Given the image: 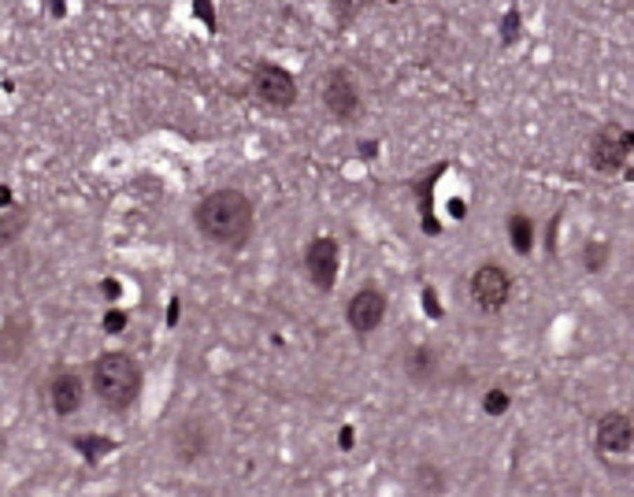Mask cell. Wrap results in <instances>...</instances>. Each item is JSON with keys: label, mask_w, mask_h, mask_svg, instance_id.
I'll list each match as a JSON object with an SVG mask.
<instances>
[{"label": "cell", "mask_w": 634, "mask_h": 497, "mask_svg": "<svg viewBox=\"0 0 634 497\" xmlns=\"http://www.w3.org/2000/svg\"><path fill=\"white\" fill-rule=\"evenodd\" d=\"M197 230L215 245L241 249L252 234V201L241 190H215L197 204Z\"/></svg>", "instance_id": "cell-1"}, {"label": "cell", "mask_w": 634, "mask_h": 497, "mask_svg": "<svg viewBox=\"0 0 634 497\" xmlns=\"http://www.w3.org/2000/svg\"><path fill=\"white\" fill-rule=\"evenodd\" d=\"M141 390V368L130 352H100L93 364V394L112 412L130 409Z\"/></svg>", "instance_id": "cell-2"}, {"label": "cell", "mask_w": 634, "mask_h": 497, "mask_svg": "<svg viewBox=\"0 0 634 497\" xmlns=\"http://www.w3.org/2000/svg\"><path fill=\"white\" fill-rule=\"evenodd\" d=\"M215 442H219V427L212 416H182L175 427H171V453L178 464H197L204 456L215 453Z\"/></svg>", "instance_id": "cell-3"}, {"label": "cell", "mask_w": 634, "mask_h": 497, "mask_svg": "<svg viewBox=\"0 0 634 497\" xmlns=\"http://www.w3.org/2000/svg\"><path fill=\"white\" fill-rule=\"evenodd\" d=\"M630 152H634V130H623L616 123H605L590 141V164L598 167V171H605V175L619 171Z\"/></svg>", "instance_id": "cell-4"}, {"label": "cell", "mask_w": 634, "mask_h": 497, "mask_svg": "<svg viewBox=\"0 0 634 497\" xmlns=\"http://www.w3.org/2000/svg\"><path fill=\"white\" fill-rule=\"evenodd\" d=\"M323 108H327L338 123L360 119L364 104H360V89H356L353 74H349L345 67H334L327 78H323Z\"/></svg>", "instance_id": "cell-5"}, {"label": "cell", "mask_w": 634, "mask_h": 497, "mask_svg": "<svg viewBox=\"0 0 634 497\" xmlns=\"http://www.w3.org/2000/svg\"><path fill=\"white\" fill-rule=\"evenodd\" d=\"M252 93L264 104H271V108H290L297 100V82L278 63H260V67L252 71Z\"/></svg>", "instance_id": "cell-6"}, {"label": "cell", "mask_w": 634, "mask_h": 497, "mask_svg": "<svg viewBox=\"0 0 634 497\" xmlns=\"http://www.w3.org/2000/svg\"><path fill=\"white\" fill-rule=\"evenodd\" d=\"M508 297H512V279H508V271L504 267H497V264H483L475 271V279H471V300L483 312H501L504 305H508Z\"/></svg>", "instance_id": "cell-7"}, {"label": "cell", "mask_w": 634, "mask_h": 497, "mask_svg": "<svg viewBox=\"0 0 634 497\" xmlns=\"http://www.w3.org/2000/svg\"><path fill=\"white\" fill-rule=\"evenodd\" d=\"M338 241L334 238H312L304 249V267H308V279L316 282V290L330 293L334 282H338Z\"/></svg>", "instance_id": "cell-8"}, {"label": "cell", "mask_w": 634, "mask_h": 497, "mask_svg": "<svg viewBox=\"0 0 634 497\" xmlns=\"http://www.w3.org/2000/svg\"><path fill=\"white\" fill-rule=\"evenodd\" d=\"M345 319H349V326H353L356 334H364V338L375 334L379 323L386 319V297L375 290V286H364V290L353 293V300H349Z\"/></svg>", "instance_id": "cell-9"}, {"label": "cell", "mask_w": 634, "mask_h": 497, "mask_svg": "<svg viewBox=\"0 0 634 497\" xmlns=\"http://www.w3.org/2000/svg\"><path fill=\"white\" fill-rule=\"evenodd\" d=\"M593 438H598V449L601 453H627L634 446V420L623 412H608L598 420V430H593Z\"/></svg>", "instance_id": "cell-10"}, {"label": "cell", "mask_w": 634, "mask_h": 497, "mask_svg": "<svg viewBox=\"0 0 634 497\" xmlns=\"http://www.w3.org/2000/svg\"><path fill=\"white\" fill-rule=\"evenodd\" d=\"M48 404H53L56 416L79 412V404H82V378L74 371H60L53 383H48Z\"/></svg>", "instance_id": "cell-11"}, {"label": "cell", "mask_w": 634, "mask_h": 497, "mask_svg": "<svg viewBox=\"0 0 634 497\" xmlns=\"http://www.w3.org/2000/svg\"><path fill=\"white\" fill-rule=\"evenodd\" d=\"M405 371H408L412 383H431V378L438 375V360H434V352L426 349V345L412 349L408 357H405Z\"/></svg>", "instance_id": "cell-12"}, {"label": "cell", "mask_w": 634, "mask_h": 497, "mask_svg": "<svg viewBox=\"0 0 634 497\" xmlns=\"http://www.w3.org/2000/svg\"><path fill=\"white\" fill-rule=\"evenodd\" d=\"M508 234H512V245H515V253H520V256H527L530 249H534V223H530L523 212H515L508 219Z\"/></svg>", "instance_id": "cell-13"}, {"label": "cell", "mask_w": 634, "mask_h": 497, "mask_svg": "<svg viewBox=\"0 0 634 497\" xmlns=\"http://www.w3.org/2000/svg\"><path fill=\"white\" fill-rule=\"evenodd\" d=\"M412 479H416L419 490H445L449 486L445 472H442V468H434V464H419L416 472H412Z\"/></svg>", "instance_id": "cell-14"}, {"label": "cell", "mask_w": 634, "mask_h": 497, "mask_svg": "<svg viewBox=\"0 0 634 497\" xmlns=\"http://www.w3.org/2000/svg\"><path fill=\"white\" fill-rule=\"evenodd\" d=\"M582 260H586V271H601L605 260H608V245L598 241V245H586V253H582Z\"/></svg>", "instance_id": "cell-15"}, {"label": "cell", "mask_w": 634, "mask_h": 497, "mask_svg": "<svg viewBox=\"0 0 634 497\" xmlns=\"http://www.w3.org/2000/svg\"><path fill=\"white\" fill-rule=\"evenodd\" d=\"M483 409H486L490 416H501L504 409H508V394H504V390H490L486 401H483Z\"/></svg>", "instance_id": "cell-16"}, {"label": "cell", "mask_w": 634, "mask_h": 497, "mask_svg": "<svg viewBox=\"0 0 634 497\" xmlns=\"http://www.w3.org/2000/svg\"><path fill=\"white\" fill-rule=\"evenodd\" d=\"M104 326H108V334H119L123 326H126V316H123V312H108V316H104Z\"/></svg>", "instance_id": "cell-17"}]
</instances>
